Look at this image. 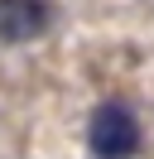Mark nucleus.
I'll list each match as a JSON object with an SVG mask.
<instances>
[{"instance_id": "f257e3e1", "label": "nucleus", "mask_w": 154, "mask_h": 159, "mask_svg": "<svg viewBox=\"0 0 154 159\" xmlns=\"http://www.w3.org/2000/svg\"><path fill=\"white\" fill-rule=\"evenodd\" d=\"M87 149L96 159H130L140 154V120L120 101H101L87 120Z\"/></svg>"}, {"instance_id": "f03ea898", "label": "nucleus", "mask_w": 154, "mask_h": 159, "mask_svg": "<svg viewBox=\"0 0 154 159\" xmlns=\"http://www.w3.org/2000/svg\"><path fill=\"white\" fill-rule=\"evenodd\" d=\"M48 29V0H0V43H29Z\"/></svg>"}]
</instances>
